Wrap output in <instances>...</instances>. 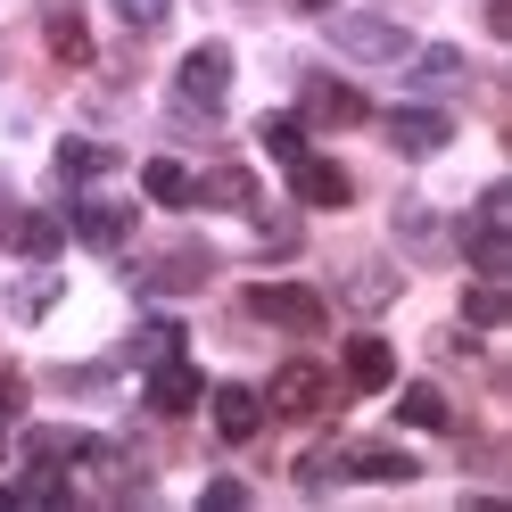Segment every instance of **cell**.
I'll return each mask as SVG.
<instances>
[{
    "label": "cell",
    "mask_w": 512,
    "mask_h": 512,
    "mask_svg": "<svg viewBox=\"0 0 512 512\" xmlns=\"http://www.w3.org/2000/svg\"><path fill=\"white\" fill-rule=\"evenodd\" d=\"M50 306H58V273H34V281H17V290H9V314H17V323H42Z\"/></svg>",
    "instance_id": "7402d4cb"
},
{
    "label": "cell",
    "mask_w": 512,
    "mask_h": 512,
    "mask_svg": "<svg viewBox=\"0 0 512 512\" xmlns=\"http://www.w3.org/2000/svg\"><path fill=\"white\" fill-rule=\"evenodd\" d=\"M133 356H141V364H157V356H182V323H149V331L133 339Z\"/></svg>",
    "instance_id": "d4e9b609"
},
{
    "label": "cell",
    "mask_w": 512,
    "mask_h": 512,
    "mask_svg": "<svg viewBox=\"0 0 512 512\" xmlns=\"http://www.w3.org/2000/svg\"><path fill=\"white\" fill-rule=\"evenodd\" d=\"M389 380H397L389 339H347V389H389Z\"/></svg>",
    "instance_id": "9a60e30c"
},
{
    "label": "cell",
    "mask_w": 512,
    "mask_h": 512,
    "mask_svg": "<svg viewBox=\"0 0 512 512\" xmlns=\"http://www.w3.org/2000/svg\"><path fill=\"white\" fill-rule=\"evenodd\" d=\"M463 256H471V273L479 281H512V232H504V223H463Z\"/></svg>",
    "instance_id": "30bf717a"
},
{
    "label": "cell",
    "mask_w": 512,
    "mask_h": 512,
    "mask_svg": "<svg viewBox=\"0 0 512 512\" xmlns=\"http://www.w3.org/2000/svg\"><path fill=\"white\" fill-rule=\"evenodd\" d=\"M207 273H215V248H199V240H190L182 256H157V265H141L133 281H141L149 298H166V290H199Z\"/></svg>",
    "instance_id": "ba28073f"
},
{
    "label": "cell",
    "mask_w": 512,
    "mask_h": 512,
    "mask_svg": "<svg viewBox=\"0 0 512 512\" xmlns=\"http://www.w3.org/2000/svg\"><path fill=\"white\" fill-rule=\"evenodd\" d=\"M199 504H207V512H232V504H248V488H240V479H207Z\"/></svg>",
    "instance_id": "f1b7e54d"
},
{
    "label": "cell",
    "mask_w": 512,
    "mask_h": 512,
    "mask_svg": "<svg viewBox=\"0 0 512 512\" xmlns=\"http://www.w3.org/2000/svg\"><path fill=\"white\" fill-rule=\"evenodd\" d=\"M463 323H471V331L512 323V290H504V281H471V290H463Z\"/></svg>",
    "instance_id": "ac0fdd59"
},
{
    "label": "cell",
    "mask_w": 512,
    "mask_h": 512,
    "mask_svg": "<svg viewBox=\"0 0 512 512\" xmlns=\"http://www.w3.org/2000/svg\"><path fill=\"white\" fill-rule=\"evenodd\" d=\"M380 133H389L397 157H438L446 141H455V124H446L438 108H397V116H380Z\"/></svg>",
    "instance_id": "277c9868"
},
{
    "label": "cell",
    "mask_w": 512,
    "mask_h": 512,
    "mask_svg": "<svg viewBox=\"0 0 512 512\" xmlns=\"http://www.w3.org/2000/svg\"><path fill=\"white\" fill-rule=\"evenodd\" d=\"M199 397H207V380H199V372H190L182 356H157V372H149V413H157V422H174V413H190Z\"/></svg>",
    "instance_id": "52a82bcc"
},
{
    "label": "cell",
    "mask_w": 512,
    "mask_h": 512,
    "mask_svg": "<svg viewBox=\"0 0 512 512\" xmlns=\"http://www.w3.org/2000/svg\"><path fill=\"white\" fill-rule=\"evenodd\" d=\"M0 504H17V488H0Z\"/></svg>",
    "instance_id": "1f68e13d"
},
{
    "label": "cell",
    "mask_w": 512,
    "mask_h": 512,
    "mask_svg": "<svg viewBox=\"0 0 512 512\" xmlns=\"http://www.w3.org/2000/svg\"><path fill=\"white\" fill-rule=\"evenodd\" d=\"M199 207H256V182L240 166H215V174H199Z\"/></svg>",
    "instance_id": "d6986e66"
},
{
    "label": "cell",
    "mask_w": 512,
    "mask_h": 512,
    "mask_svg": "<svg viewBox=\"0 0 512 512\" xmlns=\"http://www.w3.org/2000/svg\"><path fill=\"white\" fill-rule=\"evenodd\" d=\"M364 91L339 83V75H306V124H331V133H347V124H364Z\"/></svg>",
    "instance_id": "5b68a950"
},
{
    "label": "cell",
    "mask_w": 512,
    "mask_h": 512,
    "mask_svg": "<svg viewBox=\"0 0 512 512\" xmlns=\"http://www.w3.org/2000/svg\"><path fill=\"white\" fill-rule=\"evenodd\" d=\"M75 232L91 248H124V240H133V207H124V199H83L75 207Z\"/></svg>",
    "instance_id": "7c38bea8"
},
{
    "label": "cell",
    "mask_w": 512,
    "mask_h": 512,
    "mask_svg": "<svg viewBox=\"0 0 512 512\" xmlns=\"http://www.w3.org/2000/svg\"><path fill=\"white\" fill-rule=\"evenodd\" d=\"M265 405L281 413V422H314V413H331V405H339V389H331V372H323V364H281Z\"/></svg>",
    "instance_id": "7a4b0ae2"
},
{
    "label": "cell",
    "mask_w": 512,
    "mask_h": 512,
    "mask_svg": "<svg viewBox=\"0 0 512 512\" xmlns=\"http://www.w3.org/2000/svg\"><path fill=\"white\" fill-rule=\"evenodd\" d=\"M339 50L347 58H372V67H397L413 42H405V25H389V17H347L339 25Z\"/></svg>",
    "instance_id": "8992f818"
},
{
    "label": "cell",
    "mask_w": 512,
    "mask_h": 512,
    "mask_svg": "<svg viewBox=\"0 0 512 512\" xmlns=\"http://www.w3.org/2000/svg\"><path fill=\"white\" fill-rule=\"evenodd\" d=\"M0 422H9V413H0Z\"/></svg>",
    "instance_id": "d6a6232c"
},
{
    "label": "cell",
    "mask_w": 512,
    "mask_h": 512,
    "mask_svg": "<svg viewBox=\"0 0 512 512\" xmlns=\"http://www.w3.org/2000/svg\"><path fill=\"white\" fill-rule=\"evenodd\" d=\"M339 471H347V479H413L422 463L397 455V446H356V455H339Z\"/></svg>",
    "instance_id": "e0dca14e"
},
{
    "label": "cell",
    "mask_w": 512,
    "mask_h": 512,
    "mask_svg": "<svg viewBox=\"0 0 512 512\" xmlns=\"http://www.w3.org/2000/svg\"><path fill=\"white\" fill-rule=\"evenodd\" d=\"M141 190H149L157 207H199V174H190L182 157H149V166H141Z\"/></svg>",
    "instance_id": "4fadbf2b"
},
{
    "label": "cell",
    "mask_w": 512,
    "mask_h": 512,
    "mask_svg": "<svg viewBox=\"0 0 512 512\" xmlns=\"http://www.w3.org/2000/svg\"><path fill=\"white\" fill-rule=\"evenodd\" d=\"M116 17L133 25V34H157V25L174 17V0H116Z\"/></svg>",
    "instance_id": "484cf974"
},
{
    "label": "cell",
    "mask_w": 512,
    "mask_h": 512,
    "mask_svg": "<svg viewBox=\"0 0 512 512\" xmlns=\"http://www.w3.org/2000/svg\"><path fill=\"white\" fill-rule=\"evenodd\" d=\"M58 240H67V232H58V215H42V207L9 215V248H17V256H34V265H50V256H58Z\"/></svg>",
    "instance_id": "5bb4252c"
},
{
    "label": "cell",
    "mask_w": 512,
    "mask_h": 512,
    "mask_svg": "<svg viewBox=\"0 0 512 512\" xmlns=\"http://www.w3.org/2000/svg\"><path fill=\"white\" fill-rule=\"evenodd\" d=\"M455 75H463L455 50H422V58H413V83H455Z\"/></svg>",
    "instance_id": "4316f807"
},
{
    "label": "cell",
    "mask_w": 512,
    "mask_h": 512,
    "mask_svg": "<svg viewBox=\"0 0 512 512\" xmlns=\"http://www.w3.org/2000/svg\"><path fill=\"white\" fill-rule=\"evenodd\" d=\"M339 455H298V488H339Z\"/></svg>",
    "instance_id": "83f0119b"
},
{
    "label": "cell",
    "mask_w": 512,
    "mask_h": 512,
    "mask_svg": "<svg viewBox=\"0 0 512 512\" xmlns=\"http://www.w3.org/2000/svg\"><path fill=\"white\" fill-rule=\"evenodd\" d=\"M290 190H298V199L306 207H347V199H356V182H347V166H331V157H298V166H290Z\"/></svg>",
    "instance_id": "9c48e42d"
},
{
    "label": "cell",
    "mask_w": 512,
    "mask_h": 512,
    "mask_svg": "<svg viewBox=\"0 0 512 512\" xmlns=\"http://www.w3.org/2000/svg\"><path fill=\"white\" fill-rule=\"evenodd\" d=\"M265 149L281 157V166H298V157H306V124L298 116H265Z\"/></svg>",
    "instance_id": "603a6c76"
},
{
    "label": "cell",
    "mask_w": 512,
    "mask_h": 512,
    "mask_svg": "<svg viewBox=\"0 0 512 512\" xmlns=\"http://www.w3.org/2000/svg\"><path fill=\"white\" fill-rule=\"evenodd\" d=\"M223 91H232V50H223V42H199V50L174 67V108H182L190 124H207V116L223 108Z\"/></svg>",
    "instance_id": "6da1fadb"
},
{
    "label": "cell",
    "mask_w": 512,
    "mask_h": 512,
    "mask_svg": "<svg viewBox=\"0 0 512 512\" xmlns=\"http://www.w3.org/2000/svg\"><path fill=\"white\" fill-rule=\"evenodd\" d=\"M347 298H356V306H389V298H397V273H389V265H356Z\"/></svg>",
    "instance_id": "cb8c5ba5"
},
{
    "label": "cell",
    "mask_w": 512,
    "mask_h": 512,
    "mask_svg": "<svg viewBox=\"0 0 512 512\" xmlns=\"http://www.w3.org/2000/svg\"><path fill=\"white\" fill-rule=\"evenodd\" d=\"M50 58H58V67H83V58H91V34H83L75 0H50Z\"/></svg>",
    "instance_id": "2e32d148"
},
{
    "label": "cell",
    "mask_w": 512,
    "mask_h": 512,
    "mask_svg": "<svg viewBox=\"0 0 512 512\" xmlns=\"http://www.w3.org/2000/svg\"><path fill=\"white\" fill-rule=\"evenodd\" d=\"M397 422H405V430H446V422H455V405H446L438 389H405V397H397Z\"/></svg>",
    "instance_id": "44dd1931"
},
{
    "label": "cell",
    "mask_w": 512,
    "mask_h": 512,
    "mask_svg": "<svg viewBox=\"0 0 512 512\" xmlns=\"http://www.w3.org/2000/svg\"><path fill=\"white\" fill-rule=\"evenodd\" d=\"M215 430H223V446H248L256 430H265V397H248L240 380H232V389H215Z\"/></svg>",
    "instance_id": "8fae6325"
},
{
    "label": "cell",
    "mask_w": 512,
    "mask_h": 512,
    "mask_svg": "<svg viewBox=\"0 0 512 512\" xmlns=\"http://www.w3.org/2000/svg\"><path fill=\"white\" fill-rule=\"evenodd\" d=\"M17 405H25V380H17V372H0V413H17Z\"/></svg>",
    "instance_id": "f546056e"
},
{
    "label": "cell",
    "mask_w": 512,
    "mask_h": 512,
    "mask_svg": "<svg viewBox=\"0 0 512 512\" xmlns=\"http://www.w3.org/2000/svg\"><path fill=\"white\" fill-rule=\"evenodd\" d=\"M108 166H116L108 141H58V174H67V182H91V174H108Z\"/></svg>",
    "instance_id": "ffe728a7"
},
{
    "label": "cell",
    "mask_w": 512,
    "mask_h": 512,
    "mask_svg": "<svg viewBox=\"0 0 512 512\" xmlns=\"http://www.w3.org/2000/svg\"><path fill=\"white\" fill-rule=\"evenodd\" d=\"M248 314H256V323H273V331H323V298L298 290V281H256Z\"/></svg>",
    "instance_id": "3957f363"
},
{
    "label": "cell",
    "mask_w": 512,
    "mask_h": 512,
    "mask_svg": "<svg viewBox=\"0 0 512 512\" xmlns=\"http://www.w3.org/2000/svg\"><path fill=\"white\" fill-rule=\"evenodd\" d=\"M298 9H306V17H323V9H339V0H298Z\"/></svg>",
    "instance_id": "4dcf8cb0"
}]
</instances>
